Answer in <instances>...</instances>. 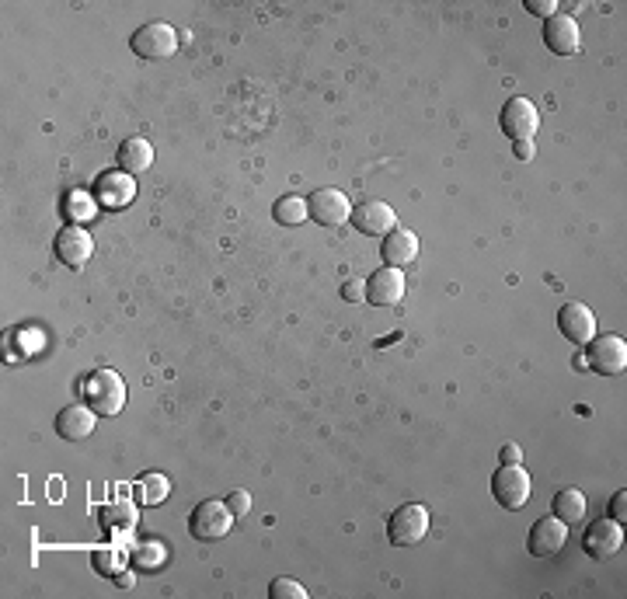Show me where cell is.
Listing matches in <instances>:
<instances>
[{"mask_svg":"<svg viewBox=\"0 0 627 599\" xmlns=\"http://www.w3.org/2000/svg\"><path fill=\"white\" fill-rule=\"evenodd\" d=\"M84 398L102 418H112L126 408V380L115 370H95L84 380Z\"/></svg>","mask_w":627,"mask_h":599,"instance_id":"1","label":"cell"},{"mask_svg":"<svg viewBox=\"0 0 627 599\" xmlns=\"http://www.w3.org/2000/svg\"><path fill=\"white\" fill-rule=\"evenodd\" d=\"M425 533H429V509L418 502L401 505V509H394L391 519H387V540H391L394 547L422 544Z\"/></svg>","mask_w":627,"mask_h":599,"instance_id":"2","label":"cell"},{"mask_svg":"<svg viewBox=\"0 0 627 599\" xmlns=\"http://www.w3.org/2000/svg\"><path fill=\"white\" fill-rule=\"evenodd\" d=\"M129 49H133L140 60H168L178 49V35L168 21H147V25H140L133 32Z\"/></svg>","mask_w":627,"mask_h":599,"instance_id":"3","label":"cell"},{"mask_svg":"<svg viewBox=\"0 0 627 599\" xmlns=\"http://www.w3.org/2000/svg\"><path fill=\"white\" fill-rule=\"evenodd\" d=\"M230 526H234V512L227 509V502H216V499L199 502L189 516V533L196 540H203V544L223 540L230 533Z\"/></svg>","mask_w":627,"mask_h":599,"instance_id":"4","label":"cell"},{"mask_svg":"<svg viewBox=\"0 0 627 599\" xmlns=\"http://www.w3.org/2000/svg\"><path fill=\"white\" fill-rule=\"evenodd\" d=\"M492 495L502 509L516 512L530 502V474L523 471L520 464H502L499 471L492 474Z\"/></svg>","mask_w":627,"mask_h":599,"instance_id":"5","label":"cell"},{"mask_svg":"<svg viewBox=\"0 0 627 599\" xmlns=\"http://www.w3.org/2000/svg\"><path fill=\"white\" fill-rule=\"evenodd\" d=\"M349 223L366 237H387L394 227H398V213H394L391 202L384 199H366L359 206H352Z\"/></svg>","mask_w":627,"mask_h":599,"instance_id":"6","label":"cell"},{"mask_svg":"<svg viewBox=\"0 0 627 599\" xmlns=\"http://www.w3.org/2000/svg\"><path fill=\"white\" fill-rule=\"evenodd\" d=\"M499 126H502V133H506L513 143L533 140V136H537V129H540L537 105H533L530 98H509L506 105H502Z\"/></svg>","mask_w":627,"mask_h":599,"instance_id":"7","label":"cell"},{"mask_svg":"<svg viewBox=\"0 0 627 599\" xmlns=\"http://www.w3.org/2000/svg\"><path fill=\"white\" fill-rule=\"evenodd\" d=\"M586 356V366H593L600 377H617L627 370V342L621 335H596Z\"/></svg>","mask_w":627,"mask_h":599,"instance_id":"8","label":"cell"},{"mask_svg":"<svg viewBox=\"0 0 627 599\" xmlns=\"http://www.w3.org/2000/svg\"><path fill=\"white\" fill-rule=\"evenodd\" d=\"M307 216L321 227H342L352 216V202L342 189H314V196L307 199Z\"/></svg>","mask_w":627,"mask_h":599,"instance_id":"9","label":"cell"},{"mask_svg":"<svg viewBox=\"0 0 627 599\" xmlns=\"http://www.w3.org/2000/svg\"><path fill=\"white\" fill-rule=\"evenodd\" d=\"M621 547H624V530L614 519H596V523H589L586 533H582V551L596 561L614 558Z\"/></svg>","mask_w":627,"mask_h":599,"instance_id":"10","label":"cell"},{"mask_svg":"<svg viewBox=\"0 0 627 599\" xmlns=\"http://www.w3.org/2000/svg\"><path fill=\"white\" fill-rule=\"evenodd\" d=\"M558 331L575 345H589L596 338V314L582 300H568L558 310Z\"/></svg>","mask_w":627,"mask_h":599,"instance_id":"11","label":"cell"},{"mask_svg":"<svg viewBox=\"0 0 627 599\" xmlns=\"http://www.w3.org/2000/svg\"><path fill=\"white\" fill-rule=\"evenodd\" d=\"M53 251H56V258L67 265V269H84L88 258H91V251H95V241H91V234L84 227L70 223V227H63L60 234H56Z\"/></svg>","mask_w":627,"mask_h":599,"instance_id":"12","label":"cell"},{"mask_svg":"<svg viewBox=\"0 0 627 599\" xmlns=\"http://www.w3.org/2000/svg\"><path fill=\"white\" fill-rule=\"evenodd\" d=\"M565 540H568V526L561 523L558 516H547V519H537V523L530 526L526 551H530L533 558H551V554H558L561 547H565Z\"/></svg>","mask_w":627,"mask_h":599,"instance_id":"13","label":"cell"},{"mask_svg":"<svg viewBox=\"0 0 627 599\" xmlns=\"http://www.w3.org/2000/svg\"><path fill=\"white\" fill-rule=\"evenodd\" d=\"M579 21L572 14H554V18L544 21V46L551 49L554 56H575L579 53Z\"/></svg>","mask_w":627,"mask_h":599,"instance_id":"14","label":"cell"},{"mask_svg":"<svg viewBox=\"0 0 627 599\" xmlns=\"http://www.w3.org/2000/svg\"><path fill=\"white\" fill-rule=\"evenodd\" d=\"M366 300H370L373 307H394V303H401L405 300V272L391 269V265L377 269L366 279Z\"/></svg>","mask_w":627,"mask_h":599,"instance_id":"15","label":"cell"},{"mask_svg":"<svg viewBox=\"0 0 627 599\" xmlns=\"http://www.w3.org/2000/svg\"><path fill=\"white\" fill-rule=\"evenodd\" d=\"M136 196V182L133 175H126V171L112 168V171H102L95 182V199L98 206H108V209H122L129 206Z\"/></svg>","mask_w":627,"mask_h":599,"instance_id":"16","label":"cell"},{"mask_svg":"<svg viewBox=\"0 0 627 599\" xmlns=\"http://www.w3.org/2000/svg\"><path fill=\"white\" fill-rule=\"evenodd\" d=\"M95 425H98V411L91 404H67L56 415V432H60V439H70V443L88 439L95 432Z\"/></svg>","mask_w":627,"mask_h":599,"instance_id":"17","label":"cell"},{"mask_svg":"<svg viewBox=\"0 0 627 599\" xmlns=\"http://www.w3.org/2000/svg\"><path fill=\"white\" fill-rule=\"evenodd\" d=\"M380 258L391 269H405V265H412L418 258V237L408 227H394L384 237V244H380Z\"/></svg>","mask_w":627,"mask_h":599,"instance_id":"18","label":"cell"},{"mask_svg":"<svg viewBox=\"0 0 627 599\" xmlns=\"http://www.w3.org/2000/svg\"><path fill=\"white\" fill-rule=\"evenodd\" d=\"M154 164V147H150L143 136H129V140L119 143L115 150V168L126 171V175H140Z\"/></svg>","mask_w":627,"mask_h":599,"instance_id":"19","label":"cell"},{"mask_svg":"<svg viewBox=\"0 0 627 599\" xmlns=\"http://www.w3.org/2000/svg\"><path fill=\"white\" fill-rule=\"evenodd\" d=\"M63 216H67L70 223H88V220H95L98 216V199H95V192H88V189H70L67 196H63Z\"/></svg>","mask_w":627,"mask_h":599,"instance_id":"20","label":"cell"},{"mask_svg":"<svg viewBox=\"0 0 627 599\" xmlns=\"http://www.w3.org/2000/svg\"><path fill=\"white\" fill-rule=\"evenodd\" d=\"M551 509H554V516H558L561 523L572 526V523H579V519L586 516V495H582L579 488H561V492L554 495Z\"/></svg>","mask_w":627,"mask_h":599,"instance_id":"21","label":"cell"},{"mask_svg":"<svg viewBox=\"0 0 627 599\" xmlns=\"http://www.w3.org/2000/svg\"><path fill=\"white\" fill-rule=\"evenodd\" d=\"M272 216H276V223H283V227H297V223L311 220V216H307V199H300V196L276 199V206H272Z\"/></svg>","mask_w":627,"mask_h":599,"instance_id":"22","label":"cell"},{"mask_svg":"<svg viewBox=\"0 0 627 599\" xmlns=\"http://www.w3.org/2000/svg\"><path fill=\"white\" fill-rule=\"evenodd\" d=\"M168 492H171V485L164 474H147V478H140V485H136V499H140V505H147V509L161 505L168 499Z\"/></svg>","mask_w":627,"mask_h":599,"instance_id":"23","label":"cell"},{"mask_svg":"<svg viewBox=\"0 0 627 599\" xmlns=\"http://www.w3.org/2000/svg\"><path fill=\"white\" fill-rule=\"evenodd\" d=\"M91 565H95L98 575L112 579V575H119L122 565H126V551H119V547H98L95 558H91Z\"/></svg>","mask_w":627,"mask_h":599,"instance_id":"24","label":"cell"},{"mask_svg":"<svg viewBox=\"0 0 627 599\" xmlns=\"http://www.w3.org/2000/svg\"><path fill=\"white\" fill-rule=\"evenodd\" d=\"M102 523L108 530H129L136 523V509L129 502H112L102 509Z\"/></svg>","mask_w":627,"mask_h":599,"instance_id":"25","label":"cell"},{"mask_svg":"<svg viewBox=\"0 0 627 599\" xmlns=\"http://www.w3.org/2000/svg\"><path fill=\"white\" fill-rule=\"evenodd\" d=\"M133 565L136 568H161L164 565V547L157 544V540H150V544H140L133 551Z\"/></svg>","mask_w":627,"mask_h":599,"instance_id":"26","label":"cell"},{"mask_svg":"<svg viewBox=\"0 0 627 599\" xmlns=\"http://www.w3.org/2000/svg\"><path fill=\"white\" fill-rule=\"evenodd\" d=\"M269 596L272 599H307V589L300 586L297 579H286V575H279V579L269 582Z\"/></svg>","mask_w":627,"mask_h":599,"instance_id":"27","label":"cell"},{"mask_svg":"<svg viewBox=\"0 0 627 599\" xmlns=\"http://www.w3.org/2000/svg\"><path fill=\"white\" fill-rule=\"evenodd\" d=\"M223 502H227V509L234 512V519H241L244 512L251 509V495H248V492H241V488H237V492H230Z\"/></svg>","mask_w":627,"mask_h":599,"instance_id":"28","label":"cell"},{"mask_svg":"<svg viewBox=\"0 0 627 599\" xmlns=\"http://www.w3.org/2000/svg\"><path fill=\"white\" fill-rule=\"evenodd\" d=\"M526 11L530 14H537V18H554V14H558V0H526Z\"/></svg>","mask_w":627,"mask_h":599,"instance_id":"29","label":"cell"},{"mask_svg":"<svg viewBox=\"0 0 627 599\" xmlns=\"http://www.w3.org/2000/svg\"><path fill=\"white\" fill-rule=\"evenodd\" d=\"M342 300L363 303L366 300V283H363V279H345V283H342Z\"/></svg>","mask_w":627,"mask_h":599,"instance_id":"30","label":"cell"},{"mask_svg":"<svg viewBox=\"0 0 627 599\" xmlns=\"http://www.w3.org/2000/svg\"><path fill=\"white\" fill-rule=\"evenodd\" d=\"M607 512H610V519H614V523H624V519H627V492H617L614 499H610Z\"/></svg>","mask_w":627,"mask_h":599,"instance_id":"31","label":"cell"},{"mask_svg":"<svg viewBox=\"0 0 627 599\" xmlns=\"http://www.w3.org/2000/svg\"><path fill=\"white\" fill-rule=\"evenodd\" d=\"M513 150H516V157H520V161H533V157H537V147H533V140L513 143Z\"/></svg>","mask_w":627,"mask_h":599,"instance_id":"32","label":"cell"},{"mask_svg":"<svg viewBox=\"0 0 627 599\" xmlns=\"http://www.w3.org/2000/svg\"><path fill=\"white\" fill-rule=\"evenodd\" d=\"M499 460H502V464H520V460H523V450H520V446L509 443V446H502Z\"/></svg>","mask_w":627,"mask_h":599,"instance_id":"33","label":"cell"},{"mask_svg":"<svg viewBox=\"0 0 627 599\" xmlns=\"http://www.w3.org/2000/svg\"><path fill=\"white\" fill-rule=\"evenodd\" d=\"M112 582H115V586H122V589H133V572H126V568H122V572L119 575H112Z\"/></svg>","mask_w":627,"mask_h":599,"instance_id":"34","label":"cell"}]
</instances>
